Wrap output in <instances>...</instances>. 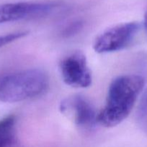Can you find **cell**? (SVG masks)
I'll use <instances>...</instances> for the list:
<instances>
[{
  "mask_svg": "<svg viewBox=\"0 0 147 147\" xmlns=\"http://www.w3.org/2000/svg\"><path fill=\"white\" fill-rule=\"evenodd\" d=\"M145 85L139 75H121L109 86L106 100L97 113V121L106 128L114 127L123 121L132 111Z\"/></svg>",
  "mask_w": 147,
  "mask_h": 147,
  "instance_id": "obj_1",
  "label": "cell"
},
{
  "mask_svg": "<svg viewBox=\"0 0 147 147\" xmlns=\"http://www.w3.org/2000/svg\"><path fill=\"white\" fill-rule=\"evenodd\" d=\"M49 85L48 75L40 69H27L0 78V100L17 103L43 94Z\"/></svg>",
  "mask_w": 147,
  "mask_h": 147,
  "instance_id": "obj_2",
  "label": "cell"
},
{
  "mask_svg": "<svg viewBox=\"0 0 147 147\" xmlns=\"http://www.w3.org/2000/svg\"><path fill=\"white\" fill-rule=\"evenodd\" d=\"M140 29L136 22L118 24L107 29L95 38L93 48L97 53L120 51L128 47Z\"/></svg>",
  "mask_w": 147,
  "mask_h": 147,
  "instance_id": "obj_3",
  "label": "cell"
},
{
  "mask_svg": "<svg viewBox=\"0 0 147 147\" xmlns=\"http://www.w3.org/2000/svg\"><path fill=\"white\" fill-rule=\"evenodd\" d=\"M59 70L62 80L68 86L85 88L92 85V72L82 51L72 52L63 57L59 63Z\"/></svg>",
  "mask_w": 147,
  "mask_h": 147,
  "instance_id": "obj_4",
  "label": "cell"
},
{
  "mask_svg": "<svg viewBox=\"0 0 147 147\" xmlns=\"http://www.w3.org/2000/svg\"><path fill=\"white\" fill-rule=\"evenodd\" d=\"M59 109L76 126L84 129H92L97 123V113L93 105L81 95H74L65 98L61 103Z\"/></svg>",
  "mask_w": 147,
  "mask_h": 147,
  "instance_id": "obj_5",
  "label": "cell"
},
{
  "mask_svg": "<svg viewBox=\"0 0 147 147\" xmlns=\"http://www.w3.org/2000/svg\"><path fill=\"white\" fill-rule=\"evenodd\" d=\"M56 7L53 3L22 2L7 3L0 5V24L40 17L51 12Z\"/></svg>",
  "mask_w": 147,
  "mask_h": 147,
  "instance_id": "obj_6",
  "label": "cell"
},
{
  "mask_svg": "<svg viewBox=\"0 0 147 147\" xmlns=\"http://www.w3.org/2000/svg\"><path fill=\"white\" fill-rule=\"evenodd\" d=\"M16 142V119L8 116L0 120V147H13Z\"/></svg>",
  "mask_w": 147,
  "mask_h": 147,
  "instance_id": "obj_7",
  "label": "cell"
},
{
  "mask_svg": "<svg viewBox=\"0 0 147 147\" xmlns=\"http://www.w3.org/2000/svg\"><path fill=\"white\" fill-rule=\"evenodd\" d=\"M135 121L140 129L147 135V90L144 92L137 107Z\"/></svg>",
  "mask_w": 147,
  "mask_h": 147,
  "instance_id": "obj_8",
  "label": "cell"
},
{
  "mask_svg": "<svg viewBox=\"0 0 147 147\" xmlns=\"http://www.w3.org/2000/svg\"><path fill=\"white\" fill-rule=\"evenodd\" d=\"M27 32H17L7 34L0 35V48L10 44L12 42L16 41L20 38H22L27 34Z\"/></svg>",
  "mask_w": 147,
  "mask_h": 147,
  "instance_id": "obj_9",
  "label": "cell"
},
{
  "mask_svg": "<svg viewBox=\"0 0 147 147\" xmlns=\"http://www.w3.org/2000/svg\"><path fill=\"white\" fill-rule=\"evenodd\" d=\"M144 27L146 30V32L147 34V11H146L145 14H144Z\"/></svg>",
  "mask_w": 147,
  "mask_h": 147,
  "instance_id": "obj_10",
  "label": "cell"
}]
</instances>
